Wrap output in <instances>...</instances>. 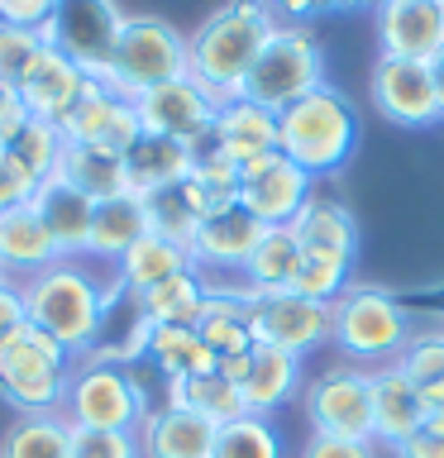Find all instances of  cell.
I'll return each instance as SVG.
<instances>
[{
  "mask_svg": "<svg viewBox=\"0 0 444 458\" xmlns=\"http://www.w3.org/2000/svg\"><path fill=\"white\" fill-rule=\"evenodd\" d=\"M29 325H38L43 335H53L72 358H91L100 335H106L110 306L120 296V282H100L96 272L81 267V258H57L53 267L34 272L29 282H20Z\"/></svg>",
  "mask_w": 444,
  "mask_h": 458,
  "instance_id": "cell-1",
  "label": "cell"
},
{
  "mask_svg": "<svg viewBox=\"0 0 444 458\" xmlns=\"http://www.w3.org/2000/svg\"><path fill=\"white\" fill-rule=\"evenodd\" d=\"M282 20L268 10V0H229L215 14L196 24V34L186 38V77L220 100H239L249 67L258 63L263 43Z\"/></svg>",
  "mask_w": 444,
  "mask_h": 458,
  "instance_id": "cell-2",
  "label": "cell"
},
{
  "mask_svg": "<svg viewBox=\"0 0 444 458\" xmlns=\"http://www.w3.org/2000/svg\"><path fill=\"white\" fill-rule=\"evenodd\" d=\"M354 143H358V114L349 106V96L335 91L329 81L278 114V148L311 177L339 172L349 163Z\"/></svg>",
  "mask_w": 444,
  "mask_h": 458,
  "instance_id": "cell-3",
  "label": "cell"
},
{
  "mask_svg": "<svg viewBox=\"0 0 444 458\" xmlns=\"http://www.w3.org/2000/svg\"><path fill=\"white\" fill-rule=\"evenodd\" d=\"M72 353L38 325H20L10 339H0V396L20 415H53L67 401Z\"/></svg>",
  "mask_w": 444,
  "mask_h": 458,
  "instance_id": "cell-4",
  "label": "cell"
},
{
  "mask_svg": "<svg viewBox=\"0 0 444 458\" xmlns=\"http://www.w3.org/2000/svg\"><path fill=\"white\" fill-rule=\"evenodd\" d=\"M186 77V34L177 24H167L163 14H124L120 38H115L106 81L120 96H143L163 81Z\"/></svg>",
  "mask_w": 444,
  "mask_h": 458,
  "instance_id": "cell-5",
  "label": "cell"
},
{
  "mask_svg": "<svg viewBox=\"0 0 444 458\" xmlns=\"http://www.w3.org/2000/svg\"><path fill=\"white\" fill-rule=\"evenodd\" d=\"M315 86H325V57L320 43L306 24L282 20L272 29V38L263 43L258 63L249 67V81H243V100L263 106L272 114H282L286 106H296L301 96H311Z\"/></svg>",
  "mask_w": 444,
  "mask_h": 458,
  "instance_id": "cell-6",
  "label": "cell"
},
{
  "mask_svg": "<svg viewBox=\"0 0 444 458\" xmlns=\"http://www.w3.org/2000/svg\"><path fill=\"white\" fill-rule=\"evenodd\" d=\"M329 315H335L329 339H335L349 358H358V363H392V358H401V349L411 344L406 310H401V301L387 292V286L349 282L335 301H329Z\"/></svg>",
  "mask_w": 444,
  "mask_h": 458,
  "instance_id": "cell-7",
  "label": "cell"
},
{
  "mask_svg": "<svg viewBox=\"0 0 444 458\" xmlns=\"http://www.w3.org/2000/svg\"><path fill=\"white\" fill-rule=\"evenodd\" d=\"M63 415L77 429H139L143 415H149V401H143V386L120 363L91 353L81 368H72Z\"/></svg>",
  "mask_w": 444,
  "mask_h": 458,
  "instance_id": "cell-8",
  "label": "cell"
},
{
  "mask_svg": "<svg viewBox=\"0 0 444 458\" xmlns=\"http://www.w3.org/2000/svg\"><path fill=\"white\" fill-rule=\"evenodd\" d=\"M120 24H124V10L115 0H57L48 24H43V38L100 81L110 67Z\"/></svg>",
  "mask_w": 444,
  "mask_h": 458,
  "instance_id": "cell-9",
  "label": "cell"
},
{
  "mask_svg": "<svg viewBox=\"0 0 444 458\" xmlns=\"http://www.w3.org/2000/svg\"><path fill=\"white\" fill-rule=\"evenodd\" d=\"M306 420L329 439H372V372L329 368L306 386Z\"/></svg>",
  "mask_w": 444,
  "mask_h": 458,
  "instance_id": "cell-10",
  "label": "cell"
},
{
  "mask_svg": "<svg viewBox=\"0 0 444 458\" xmlns=\"http://www.w3.org/2000/svg\"><path fill=\"white\" fill-rule=\"evenodd\" d=\"M134 114H139L143 134H163V139H177L186 148H196V143H206L215 134L220 100L206 86H196L192 77H177V81H163L153 91L134 96Z\"/></svg>",
  "mask_w": 444,
  "mask_h": 458,
  "instance_id": "cell-11",
  "label": "cell"
},
{
  "mask_svg": "<svg viewBox=\"0 0 444 458\" xmlns=\"http://www.w3.org/2000/svg\"><path fill=\"white\" fill-rule=\"evenodd\" d=\"M368 96L382 120L401 129H425L440 120V96H435V67L415 63V57H382L372 63Z\"/></svg>",
  "mask_w": 444,
  "mask_h": 458,
  "instance_id": "cell-12",
  "label": "cell"
},
{
  "mask_svg": "<svg viewBox=\"0 0 444 458\" xmlns=\"http://www.w3.org/2000/svg\"><path fill=\"white\" fill-rule=\"evenodd\" d=\"M311 191V172H301L282 148H272L263 157H249L239 167V206L258 215L263 225H292Z\"/></svg>",
  "mask_w": 444,
  "mask_h": 458,
  "instance_id": "cell-13",
  "label": "cell"
},
{
  "mask_svg": "<svg viewBox=\"0 0 444 458\" xmlns=\"http://www.w3.org/2000/svg\"><path fill=\"white\" fill-rule=\"evenodd\" d=\"M335 329L325 301H306L296 292H253V344H272L296 358L320 349Z\"/></svg>",
  "mask_w": 444,
  "mask_h": 458,
  "instance_id": "cell-14",
  "label": "cell"
},
{
  "mask_svg": "<svg viewBox=\"0 0 444 458\" xmlns=\"http://www.w3.org/2000/svg\"><path fill=\"white\" fill-rule=\"evenodd\" d=\"M382 57H415L435 63L444 53V5L440 0H382L372 5Z\"/></svg>",
  "mask_w": 444,
  "mask_h": 458,
  "instance_id": "cell-15",
  "label": "cell"
},
{
  "mask_svg": "<svg viewBox=\"0 0 444 458\" xmlns=\"http://www.w3.org/2000/svg\"><path fill=\"white\" fill-rule=\"evenodd\" d=\"M143 134L139 114H134V100L110 91L106 81H91L86 96L77 100V110L63 120V139L67 143H96V148H110V153H129V143Z\"/></svg>",
  "mask_w": 444,
  "mask_h": 458,
  "instance_id": "cell-16",
  "label": "cell"
},
{
  "mask_svg": "<svg viewBox=\"0 0 444 458\" xmlns=\"http://www.w3.org/2000/svg\"><path fill=\"white\" fill-rule=\"evenodd\" d=\"M96 77L91 72H81L77 63H72L67 53H57L53 43H43V53L29 63V72L20 77V100H24V110L34 114V120H53V124H63L72 110H77V100L86 96V86H91Z\"/></svg>",
  "mask_w": 444,
  "mask_h": 458,
  "instance_id": "cell-17",
  "label": "cell"
},
{
  "mask_svg": "<svg viewBox=\"0 0 444 458\" xmlns=\"http://www.w3.org/2000/svg\"><path fill=\"white\" fill-rule=\"evenodd\" d=\"M415 429H425V396L397 363L372 372V439L401 449Z\"/></svg>",
  "mask_w": 444,
  "mask_h": 458,
  "instance_id": "cell-18",
  "label": "cell"
},
{
  "mask_svg": "<svg viewBox=\"0 0 444 458\" xmlns=\"http://www.w3.org/2000/svg\"><path fill=\"white\" fill-rule=\"evenodd\" d=\"M263 220L258 215H249L235 200L229 210H220V215H210V220H201V229H196V239H192V263H196V272L201 267H239L243 272V263H249V253L258 249V239H263Z\"/></svg>",
  "mask_w": 444,
  "mask_h": 458,
  "instance_id": "cell-19",
  "label": "cell"
},
{
  "mask_svg": "<svg viewBox=\"0 0 444 458\" xmlns=\"http://www.w3.org/2000/svg\"><path fill=\"white\" fill-rule=\"evenodd\" d=\"M215 429L206 415L182 411V406H163L149 411L139 425V449L143 458H210L215 454Z\"/></svg>",
  "mask_w": 444,
  "mask_h": 458,
  "instance_id": "cell-20",
  "label": "cell"
},
{
  "mask_svg": "<svg viewBox=\"0 0 444 458\" xmlns=\"http://www.w3.org/2000/svg\"><path fill=\"white\" fill-rule=\"evenodd\" d=\"M57 258L63 253H57L48 225L38 220L34 206H20V210L0 215V272H5L10 282H29L34 272L53 267Z\"/></svg>",
  "mask_w": 444,
  "mask_h": 458,
  "instance_id": "cell-21",
  "label": "cell"
},
{
  "mask_svg": "<svg viewBox=\"0 0 444 458\" xmlns=\"http://www.w3.org/2000/svg\"><path fill=\"white\" fill-rule=\"evenodd\" d=\"M196 335L206 339V349L215 358H235L253 349V292L239 286V292H225V286H210L206 306H201Z\"/></svg>",
  "mask_w": 444,
  "mask_h": 458,
  "instance_id": "cell-22",
  "label": "cell"
},
{
  "mask_svg": "<svg viewBox=\"0 0 444 458\" xmlns=\"http://www.w3.org/2000/svg\"><path fill=\"white\" fill-rule=\"evenodd\" d=\"M192 177V148L163 134H139L124 153V182L134 196H153Z\"/></svg>",
  "mask_w": 444,
  "mask_h": 458,
  "instance_id": "cell-23",
  "label": "cell"
},
{
  "mask_svg": "<svg viewBox=\"0 0 444 458\" xmlns=\"http://www.w3.org/2000/svg\"><path fill=\"white\" fill-rule=\"evenodd\" d=\"M34 210L38 220L48 225V234L57 243L63 258H86V239H91V215H96V200L81 196L77 186L48 177L34 196Z\"/></svg>",
  "mask_w": 444,
  "mask_h": 458,
  "instance_id": "cell-24",
  "label": "cell"
},
{
  "mask_svg": "<svg viewBox=\"0 0 444 458\" xmlns=\"http://www.w3.org/2000/svg\"><path fill=\"white\" fill-rule=\"evenodd\" d=\"M210 143L243 167L249 157H263V153L278 148V114L263 110V106H253V100H243V96L225 100L220 114H215Z\"/></svg>",
  "mask_w": 444,
  "mask_h": 458,
  "instance_id": "cell-25",
  "label": "cell"
},
{
  "mask_svg": "<svg viewBox=\"0 0 444 458\" xmlns=\"http://www.w3.org/2000/svg\"><path fill=\"white\" fill-rule=\"evenodd\" d=\"M143 234H149V206H143V196L124 191V196H110V200H96L91 239H86V258L120 263V258L134 249Z\"/></svg>",
  "mask_w": 444,
  "mask_h": 458,
  "instance_id": "cell-26",
  "label": "cell"
},
{
  "mask_svg": "<svg viewBox=\"0 0 444 458\" xmlns=\"http://www.w3.org/2000/svg\"><path fill=\"white\" fill-rule=\"evenodd\" d=\"M301 386V358L286 353V349H272V344H253V363H249V377H243V406L249 415H272L278 406L296 396Z\"/></svg>",
  "mask_w": 444,
  "mask_h": 458,
  "instance_id": "cell-27",
  "label": "cell"
},
{
  "mask_svg": "<svg viewBox=\"0 0 444 458\" xmlns=\"http://www.w3.org/2000/svg\"><path fill=\"white\" fill-rule=\"evenodd\" d=\"M292 234L301 243V253H329V258H349L354 263V249H358V225L354 215L329 196H311L301 215L292 220Z\"/></svg>",
  "mask_w": 444,
  "mask_h": 458,
  "instance_id": "cell-28",
  "label": "cell"
},
{
  "mask_svg": "<svg viewBox=\"0 0 444 458\" xmlns=\"http://www.w3.org/2000/svg\"><path fill=\"white\" fill-rule=\"evenodd\" d=\"M192 249H182V243H172L163 234H143L134 249H129L120 263H115V282H120V292L129 296H143L149 286L177 277V272H192Z\"/></svg>",
  "mask_w": 444,
  "mask_h": 458,
  "instance_id": "cell-29",
  "label": "cell"
},
{
  "mask_svg": "<svg viewBox=\"0 0 444 458\" xmlns=\"http://www.w3.org/2000/svg\"><path fill=\"white\" fill-rule=\"evenodd\" d=\"M57 182L77 186V191L91 196V200H110V196L129 191L124 157L110 153V148H96V143H67L63 163H57Z\"/></svg>",
  "mask_w": 444,
  "mask_h": 458,
  "instance_id": "cell-30",
  "label": "cell"
},
{
  "mask_svg": "<svg viewBox=\"0 0 444 458\" xmlns=\"http://www.w3.org/2000/svg\"><path fill=\"white\" fill-rule=\"evenodd\" d=\"M149 363L163 372L167 382L177 377H201V372H215L220 358L206 349V339L196 335V325H153L149 329Z\"/></svg>",
  "mask_w": 444,
  "mask_h": 458,
  "instance_id": "cell-31",
  "label": "cell"
},
{
  "mask_svg": "<svg viewBox=\"0 0 444 458\" xmlns=\"http://www.w3.org/2000/svg\"><path fill=\"white\" fill-rule=\"evenodd\" d=\"M296 272H301V243L292 225H268L258 249L249 253V263H243L249 292H292Z\"/></svg>",
  "mask_w": 444,
  "mask_h": 458,
  "instance_id": "cell-32",
  "label": "cell"
},
{
  "mask_svg": "<svg viewBox=\"0 0 444 458\" xmlns=\"http://www.w3.org/2000/svg\"><path fill=\"white\" fill-rule=\"evenodd\" d=\"M206 292H210V282L192 267V272H177V277H167V282L149 286L143 296H134V310L149 325H196L201 306H206Z\"/></svg>",
  "mask_w": 444,
  "mask_h": 458,
  "instance_id": "cell-33",
  "label": "cell"
},
{
  "mask_svg": "<svg viewBox=\"0 0 444 458\" xmlns=\"http://www.w3.org/2000/svg\"><path fill=\"white\" fill-rule=\"evenodd\" d=\"M167 406L196 411V415H206L210 425H229V420H239V415H249L243 392L229 377H220V372H201V377L167 382Z\"/></svg>",
  "mask_w": 444,
  "mask_h": 458,
  "instance_id": "cell-34",
  "label": "cell"
},
{
  "mask_svg": "<svg viewBox=\"0 0 444 458\" xmlns=\"http://www.w3.org/2000/svg\"><path fill=\"white\" fill-rule=\"evenodd\" d=\"M0 458H72V425L63 411L53 415H20L5 439H0Z\"/></svg>",
  "mask_w": 444,
  "mask_h": 458,
  "instance_id": "cell-35",
  "label": "cell"
},
{
  "mask_svg": "<svg viewBox=\"0 0 444 458\" xmlns=\"http://www.w3.org/2000/svg\"><path fill=\"white\" fill-rule=\"evenodd\" d=\"M63 148H67L63 124H53V120H34V114H29V124H24L20 134H14V143H10V153L29 167V177H34L38 186L48 182V177H57Z\"/></svg>",
  "mask_w": 444,
  "mask_h": 458,
  "instance_id": "cell-36",
  "label": "cell"
},
{
  "mask_svg": "<svg viewBox=\"0 0 444 458\" xmlns=\"http://www.w3.org/2000/svg\"><path fill=\"white\" fill-rule=\"evenodd\" d=\"M210 458H282V439L268 425V415H239V420L215 429Z\"/></svg>",
  "mask_w": 444,
  "mask_h": 458,
  "instance_id": "cell-37",
  "label": "cell"
},
{
  "mask_svg": "<svg viewBox=\"0 0 444 458\" xmlns=\"http://www.w3.org/2000/svg\"><path fill=\"white\" fill-rule=\"evenodd\" d=\"M397 368L421 386L425 406L435 396H444V335H411V344L397 358Z\"/></svg>",
  "mask_w": 444,
  "mask_h": 458,
  "instance_id": "cell-38",
  "label": "cell"
},
{
  "mask_svg": "<svg viewBox=\"0 0 444 458\" xmlns=\"http://www.w3.org/2000/svg\"><path fill=\"white\" fill-rule=\"evenodd\" d=\"M143 206H149V234H163L172 243H182V249H192L201 220H196V210L186 206L182 186H167V191L143 196Z\"/></svg>",
  "mask_w": 444,
  "mask_h": 458,
  "instance_id": "cell-39",
  "label": "cell"
},
{
  "mask_svg": "<svg viewBox=\"0 0 444 458\" xmlns=\"http://www.w3.org/2000/svg\"><path fill=\"white\" fill-rule=\"evenodd\" d=\"M349 258H329V253H301V272H296V282H292V292L296 296H306V301H335L344 286H349Z\"/></svg>",
  "mask_w": 444,
  "mask_h": 458,
  "instance_id": "cell-40",
  "label": "cell"
},
{
  "mask_svg": "<svg viewBox=\"0 0 444 458\" xmlns=\"http://www.w3.org/2000/svg\"><path fill=\"white\" fill-rule=\"evenodd\" d=\"M43 29H24V24H0V81L20 86V77L29 72V63L43 53Z\"/></svg>",
  "mask_w": 444,
  "mask_h": 458,
  "instance_id": "cell-41",
  "label": "cell"
},
{
  "mask_svg": "<svg viewBox=\"0 0 444 458\" xmlns=\"http://www.w3.org/2000/svg\"><path fill=\"white\" fill-rule=\"evenodd\" d=\"M72 458H143L139 429H77L72 425Z\"/></svg>",
  "mask_w": 444,
  "mask_h": 458,
  "instance_id": "cell-42",
  "label": "cell"
},
{
  "mask_svg": "<svg viewBox=\"0 0 444 458\" xmlns=\"http://www.w3.org/2000/svg\"><path fill=\"white\" fill-rule=\"evenodd\" d=\"M34 196H38V182L29 177V167L10 148H0V215L20 210V206H34Z\"/></svg>",
  "mask_w": 444,
  "mask_h": 458,
  "instance_id": "cell-43",
  "label": "cell"
},
{
  "mask_svg": "<svg viewBox=\"0 0 444 458\" xmlns=\"http://www.w3.org/2000/svg\"><path fill=\"white\" fill-rule=\"evenodd\" d=\"M57 0H0V24H24V29H43L48 24Z\"/></svg>",
  "mask_w": 444,
  "mask_h": 458,
  "instance_id": "cell-44",
  "label": "cell"
},
{
  "mask_svg": "<svg viewBox=\"0 0 444 458\" xmlns=\"http://www.w3.org/2000/svg\"><path fill=\"white\" fill-rule=\"evenodd\" d=\"M24 124H29V110H24L20 91L0 81V148H10V143H14V134H20Z\"/></svg>",
  "mask_w": 444,
  "mask_h": 458,
  "instance_id": "cell-45",
  "label": "cell"
},
{
  "mask_svg": "<svg viewBox=\"0 0 444 458\" xmlns=\"http://www.w3.org/2000/svg\"><path fill=\"white\" fill-rule=\"evenodd\" d=\"M301 458H372L368 444L358 439H329V435H311V444L301 449Z\"/></svg>",
  "mask_w": 444,
  "mask_h": 458,
  "instance_id": "cell-46",
  "label": "cell"
},
{
  "mask_svg": "<svg viewBox=\"0 0 444 458\" xmlns=\"http://www.w3.org/2000/svg\"><path fill=\"white\" fill-rule=\"evenodd\" d=\"M24 320H29V310H24L20 282H0V339H10Z\"/></svg>",
  "mask_w": 444,
  "mask_h": 458,
  "instance_id": "cell-47",
  "label": "cell"
},
{
  "mask_svg": "<svg viewBox=\"0 0 444 458\" xmlns=\"http://www.w3.org/2000/svg\"><path fill=\"white\" fill-rule=\"evenodd\" d=\"M397 458H444V429H415L397 449Z\"/></svg>",
  "mask_w": 444,
  "mask_h": 458,
  "instance_id": "cell-48",
  "label": "cell"
},
{
  "mask_svg": "<svg viewBox=\"0 0 444 458\" xmlns=\"http://www.w3.org/2000/svg\"><path fill=\"white\" fill-rule=\"evenodd\" d=\"M268 10L272 14H286V20H301V14H311V10H344V0H268Z\"/></svg>",
  "mask_w": 444,
  "mask_h": 458,
  "instance_id": "cell-49",
  "label": "cell"
},
{
  "mask_svg": "<svg viewBox=\"0 0 444 458\" xmlns=\"http://www.w3.org/2000/svg\"><path fill=\"white\" fill-rule=\"evenodd\" d=\"M249 363H253V349H249V353H235V358H220V368H215V372H220V377H229L235 386H243V377H249Z\"/></svg>",
  "mask_w": 444,
  "mask_h": 458,
  "instance_id": "cell-50",
  "label": "cell"
},
{
  "mask_svg": "<svg viewBox=\"0 0 444 458\" xmlns=\"http://www.w3.org/2000/svg\"><path fill=\"white\" fill-rule=\"evenodd\" d=\"M425 429H444V396H435L425 406Z\"/></svg>",
  "mask_w": 444,
  "mask_h": 458,
  "instance_id": "cell-51",
  "label": "cell"
},
{
  "mask_svg": "<svg viewBox=\"0 0 444 458\" xmlns=\"http://www.w3.org/2000/svg\"><path fill=\"white\" fill-rule=\"evenodd\" d=\"M430 67H435V96H440V120H444V53Z\"/></svg>",
  "mask_w": 444,
  "mask_h": 458,
  "instance_id": "cell-52",
  "label": "cell"
},
{
  "mask_svg": "<svg viewBox=\"0 0 444 458\" xmlns=\"http://www.w3.org/2000/svg\"><path fill=\"white\" fill-rule=\"evenodd\" d=\"M344 5H363V0H344ZM368 5H382V0H368Z\"/></svg>",
  "mask_w": 444,
  "mask_h": 458,
  "instance_id": "cell-53",
  "label": "cell"
},
{
  "mask_svg": "<svg viewBox=\"0 0 444 458\" xmlns=\"http://www.w3.org/2000/svg\"><path fill=\"white\" fill-rule=\"evenodd\" d=\"M0 282H10V277H5V272H0Z\"/></svg>",
  "mask_w": 444,
  "mask_h": 458,
  "instance_id": "cell-54",
  "label": "cell"
},
{
  "mask_svg": "<svg viewBox=\"0 0 444 458\" xmlns=\"http://www.w3.org/2000/svg\"><path fill=\"white\" fill-rule=\"evenodd\" d=\"M440 5H444V0H440Z\"/></svg>",
  "mask_w": 444,
  "mask_h": 458,
  "instance_id": "cell-55",
  "label": "cell"
}]
</instances>
